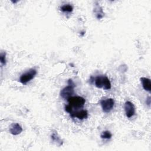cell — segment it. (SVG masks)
<instances>
[{
    "label": "cell",
    "mask_w": 151,
    "mask_h": 151,
    "mask_svg": "<svg viewBox=\"0 0 151 151\" xmlns=\"http://www.w3.org/2000/svg\"><path fill=\"white\" fill-rule=\"evenodd\" d=\"M95 85L97 88H104V90H109L111 88V83L109 79L104 76H99L96 77Z\"/></svg>",
    "instance_id": "6da1fadb"
},
{
    "label": "cell",
    "mask_w": 151,
    "mask_h": 151,
    "mask_svg": "<svg viewBox=\"0 0 151 151\" xmlns=\"http://www.w3.org/2000/svg\"><path fill=\"white\" fill-rule=\"evenodd\" d=\"M67 101L68 105H70L72 109L74 107L76 109L83 107L86 102V100L80 96H71L67 99Z\"/></svg>",
    "instance_id": "7a4b0ae2"
},
{
    "label": "cell",
    "mask_w": 151,
    "mask_h": 151,
    "mask_svg": "<svg viewBox=\"0 0 151 151\" xmlns=\"http://www.w3.org/2000/svg\"><path fill=\"white\" fill-rule=\"evenodd\" d=\"M68 86H67V87L63 88L60 91L61 97L62 98H63L64 99H67V100L70 97L72 96V95L74 94V88L76 86L74 83L71 79L68 80Z\"/></svg>",
    "instance_id": "3957f363"
},
{
    "label": "cell",
    "mask_w": 151,
    "mask_h": 151,
    "mask_svg": "<svg viewBox=\"0 0 151 151\" xmlns=\"http://www.w3.org/2000/svg\"><path fill=\"white\" fill-rule=\"evenodd\" d=\"M36 74H37L36 70L34 68H31L27 72L22 74L21 76L19 78V81L22 84H26L28 82H29L32 79H33Z\"/></svg>",
    "instance_id": "277c9868"
},
{
    "label": "cell",
    "mask_w": 151,
    "mask_h": 151,
    "mask_svg": "<svg viewBox=\"0 0 151 151\" xmlns=\"http://www.w3.org/2000/svg\"><path fill=\"white\" fill-rule=\"evenodd\" d=\"M100 104L103 111L105 113H109L113 108L114 101L112 98H109L101 100Z\"/></svg>",
    "instance_id": "5b68a950"
},
{
    "label": "cell",
    "mask_w": 151,
    "mask_h": 151,
    "mask_svg": "<svg viewBox=\"0 0 151 151\" xmlns=\"http://www.w3.org/2000/svg\"><path fill=\"white\" fill-rule=\"evenodd\" d=\"M124 110L126 115L128 118L132 117L135 113V107L134 104L129 101H127L124 104Z\"/></svg>",
    "instance_id": "8992f818"
},
{
    "label": "cell",
    "mask_w": 151,
    "mask_h": 151,
    "mask_svg": "<svg viewBox=\"0 0 151 151\" xmlns=\"http://www.w3.org/2000/svg\"><path fill=\"white\" fill-rule=\"evenodd\" d=\"M70 116L72 118L77 117L78 119L83 120L84 119H87L88 117V111L86 110H81L80 111H72L70 113Z\"/></svg>",
    "instance_id": "52a82bcc"
},
{
    "label": "cell",
    "mask_w": 151,
    "mask_h": 151,
    "mask_svg": "<svg viewBox=\"0 0 151 151\" xmlns=\"http://www.w3.org/2000/svg\"><path fill=\"white\" fill-rule=\"evenodd\" d=\"M9 132L13 135H18L22 131V127L18 123H12L9 127Z\"/></svg>",
    "instance_id": "ba28073f"
},
{
    "label": "cell",
    "mask_w": 151,
    "mask_h": 151,
    "mask_svg": "<svg viewBox=\"0 0 151 151\" xmlns=\"http://www.w3.org/2000/svg\"><path fill=\"white\" fill-rule=\"evenodd\" d=\"M140 81L142 83L143 88L147 91L150 92L151 90V82L149 78L146 77H141Z\"/></svg>",
    "instance_id": "9c48e42d"
},
{
    "label": "cell",
    "mask_w": 151,
    "mask_h": 151,
    "mask_svg": "<svg viewBox=\"0 0 151 151\" xmlns=\"http://www.w3.org/2000/svg\"><path fill=\"white\" fill-rule=\"evenodd\" d=\"M51 139L54 141V142H55L58 143V146H61L63 145V142L61 140L60 138L58 136V134H57V133L56 132H53L51 134Z\"/></svg>",
    "instance_id": "30bf717a"
},
{
    "label": "cell",
    "mask_w": 151,
    "mask_h": 151,
    "mask_svg": "<svg viewBox=\"0 0 151 151\" xmlns=\"http://www.w3.org/2000/svg\"><path fill=\"white\" fill-rule=\"evenodd\" d=\"M60 9L63 12H71L73 11V7L70 4H65L62 6H61Z\"/></svg>",
    "instance_id": "8fae6325"
},
{
    "label": "cell",
    "mask_w": 151,
    "mask_h": 151,
    "mask_svg": "<svg viewBox=\"0 0 151 151\" xmlns=\"http://www.w3.org/2000/svg\"><path fill=\"white\" fill-rule=\"evenodd\" d=\"M111 136H112L111 133L108 130H106V131L103 132V133H101V134L100 136L101 139H110L111 137Z\"/></svg>",
    "instance_id": "7c38bea8"
},
{
    "label": "cell",
    "mask_w": 151,
    "mask_h": 151,
    "mask_svg": "<svg viewBox=\"0 0 151 151\" xmlns=\"http://www.w3.org/2000/svg\"><path fill=\"white\" fill-rule=\"evenodd\" d=\"M6 53L5 52H1L0 54V61L2 65L6 64Z\"/></svg>",
    "instance_id": "4fadbf2b"
},
{
    "label": "cell",
    "mask_w": 151,
    "mask_h": 151,
    "mask_svg": "<svg viewBox=\"0 0 151 151\" xmlns=\"http://www.w3.org/2000/svg\"><path fill=\"white\" fill-rule=\"evenodd\" d=\"M147 101H146V103L148 104V105H150V97H148V99H147Z\"/></svg>",
    "instance_id": "5bb4252c"
}]
</instances>
